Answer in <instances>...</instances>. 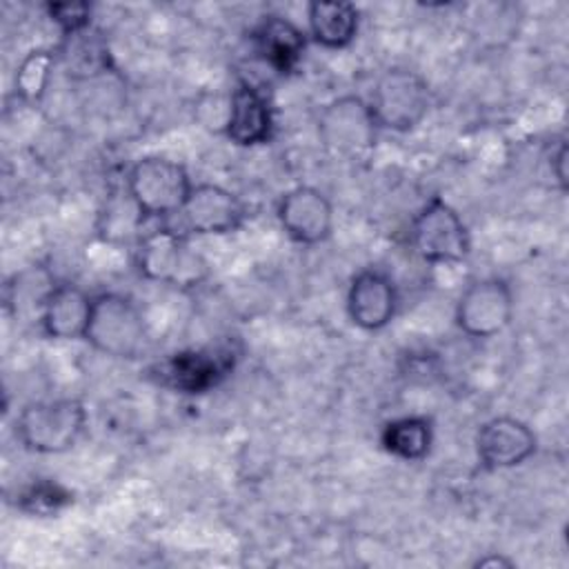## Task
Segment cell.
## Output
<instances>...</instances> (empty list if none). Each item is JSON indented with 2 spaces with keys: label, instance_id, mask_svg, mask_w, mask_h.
Listing matches in <instances>:
<instances>
[{
  "label": "cell",
  "instance_id": "obj_14",
  "mask_svg": "<svg viewBox=\"0 0 569 569\" xmlns=\"http://www.w3.org/2000/svg\"><path fill=\"white\" fill-rule=\"evenodd\" d=\"M398 307V284L387 271L367 267L349 280L345 309L353 327L362 331H380L393 322Z\"/></svg>",
  "mask_w": 569,
  "mask_h": 569
},
{
  "label": "cell",
  "instance_id": "obj_11",
  "mask_svg": "<svg viewBox=\"0 0 569 569\" xmlns=\"http://www.w3.org/2000/svg\"><path fill=\"white\" fill-rule=\"evenodd\" d=\"M180 216V229L189 236L236 233L247 220V204L227 187L213 182L193 184Z\"/></svg>",
  "mask_w": 569,
  "mask_h": 569
},
{
  "label": "cell",
  "instance_id": "obj_3",
  "mask_svg": "<svg viewBox=\"0 0 569 569\" xmlns=\"http://www.w3.org/2000/svg\"><path fill=\"white\" fill-rule=\"evenodd\" d=\"M87 422V407L80 398L33 400L16 418V438L31 453L58 456L80 442Z\"/></svg>",
  "mask_w": 569,
  "mask_h": 569
},
{
  "label": "cell",
  "instance_id": "obj_25",
  "mask_svg": "<svg viewBox=\"0 0 569 569\" xmlns=\"http://www.w3.org/2000/svg\"><path fill=\"white\" fill-rule=\"evenodd\" d=\"M513 565L516 562L511 558L500 556V553H487L473 562V567H505V569H511Z\"/></svg>",
  "mask_w": 569,
  "mask_h": 569
},
{
  "label": "cell",
  "instance_id": "obj_4",
  "mask_svg": "<svg viewBox=\"0 0 569 569\" xmlns=\"http://www.w3.org/2000/svg\"><path fill=\"white\" fill-rule=\"evenodd\" d=\"M124 187L147 218L167 220L182 211L193 182L182 162L149 153L129 167Z\"/></svg>",
  "mask_w": 569,
  "mask_h": 569
},
{
  "label": "cell",
  "instance_id": "obj_24",
  "mask_svg": "<svg viewBox=\"0 0 569 569\" xmlns=\"http://www.w3.org/2000/svg\"><path fill=\"white\" fill-rule=\"evenodd\" d=\"M549 171L560 191H567V142L560 140L549 153Z\"/></svg>",
  "mask_w": 569,
  "mask_h": 569
},
{
  "label": "cell",
  "instance_id": "obj_22",
  "mask_svg": "<svg viewBox=\"0 0 569 569\" xmlns=\"http://www.w3.org/2000/svg\"><path fill=\"white\" fill-rule=\"evenodd\" d=\"M69 505H73V491L56 480H33L16 496V507L38 518H53Z\"/></svg>",
  "mask_w": 569,
  "mask_h": 569
},
{
  "label": "cell",
  "instance_id": "obj_12",
  "mask_svg": "<svg viewBox=\"0 0 569 569\" xmlns=\"http://www.w3.org/2000/svg\"><path fill=\"white\" fill-rule=\"evenodd\" d=\"M276 218L284 236L302 247L322 244L333 231L331 200L309 184H298L284 191L278 200Z\"/></svg>",
  "mask_w": 569,
  "mask_h": 569
},
{
  "label": "cell",
  "instance_id": "obj_8",
  "mask_svg": "<svg viewBox=\"0 0 569 569\" xmlns=\"http://www.w3.org/2000/svg\"><path fill=\"white\" fill-rule=\"evenodd\" d=\"M378 131L369 102L353 93L329 100L318 113L320 142L338 158L353 160L367 156L376 147Z\"/></svg>",
  "mask_w": 569,
  "mask_h": 569
},
{
  "label": "cell",
  "instance_id": "obj_19",
  "mask_svg": "<svg viewBox=\"0 0 569 569\" xmlns=\"http://www.w3.org/2000/svg\"><path fill=\"white\" fill-rule=\"evenodd\" d=\"M56 53L58 62L73 80H91L113 69L109 44L93 27L82 33L62 38V44Z\"/></svg>",
  "mask_w": 569,
  "mask_h": 569
},
{
  "label": "cell",
  "instance_id": "obj_17",
  "mask_svg": "<svg viewBox=\"0 0 569 569\" xmlns=\"http://www.w3.org/2000/svg\"><path fill=\"white\" fill-rule=\"evenodd\" d=\"M360 29V11L351 2H309L307 4V36L331 51L347 49Z\"/></svg>",
  "mask_w": 569,
  "mask_h": 569
},
{
  "label": "cell",
  "instance_id": "obj_6",
  "mask_svg": "<svg viewBox=\"0 0 569 569\" xmlns=\"http://www.w3.org/2000/svg\"><path fill=\"white\" fill-rule=\"evenodd\" d=\"M409 244L429 264H458L471 253V233L462 216L440 196L429 198L411 220Z\"/></svg>",
  "mask_w": 569,
  "mask_h": 569
},
{
  "label": "cell",
  "instance_id": "obj_20",
  "mask_svg": "<svg viewBox=\"0 0 569 569\" xmlns=\"http://www.w3.org/2000/svg\"><path fill=\"white\" fill-rule=\"evenodd\" d=\"M149 218L129 196L127 187L111 189L104 198V204L98 211L96 233L100 240L109 244H124V242H140L142 227Z\"/></svg>",
  "mask_w": 569,
  "mask_h": 569
},
{
  "label": "cell",
  "instance_id": "obj_21",
  "mask_svg": "<svg viewBox=\"0 0 569 569\" xmlns=\"http://www.w3.org/2000/svg\"><path fill=\"white\" fill-rule=\"evenodd\" d=\"M58 64L56 49H31L18 64L13 76V91L22 102H40L49 89L53 69Z\"/></svg>",
  "mask_w": 569,
  "mask_h": 569
},
{
  "label": "cell",
  "instance_id": "obj_9",
  "mask_svg": "<svg viewBox=\"0 0 569 569\" xmlns=\"http://www.w3.org/2000/svg\"><path fill=\"white\" fill-rule=\"evenodd\" d=\"M513 318V293L505 278L482 276L471 280L458 296L453 309L456 327L469 338H493Z\"/></svg>",
  "mask_w": 569,
  "mask_h": 569
},
{
  "label": "cell",
  "instance_id": "obj_5",
  "mask_svg": "<svg viewBox=\"0 0 569 569\" xmlns=\"http://www.w3.org/2000/svg\"><path fill=\"white\" fill-rule=\"evenodd\" d=\"M378 129L409 133L422 124L431 111V89L427 80L407 67L385 69L367 100Z\"/></svg>",
  "mask_w": 569,
  "mask_h": 569
},
{
  "label": "cell",
  "instance_id": "obj_13",
  "mask_svg": "<svg viewBox=\"0 0 569 569\" xmlns=\"http://www.w3.org/2000/svg\"><path fill=\"white\" fill-rule=\"evenodd\" d=\"M473 445L485 471H505L520 467L536 456L538 436L516 416H493L478 427Z\"/></svg>",
  "mask_w": 569,
  "mask_h": 569
},
{
  "label": "cell",
  "instance_id": "obj_16",
  "mask_svg": "<svg viewBox=\"0 0 569 569\" xmlns=\"http://www.w3.org/2000/svg\"><path fill=\"white\" fill-rule=\"evenodd\" d=\"M307 31L289 18L269 13L251 29L256 56L276 73L291 76L300 69L307 51Z\"/></svg>",
  "mask_w": 569,
  "mask_h": 569
},
{
  "label": "cell",
  "instance_id": "obj_23",
  "mask_svg": "<svg viewBox=\"0 0 569 569\" xmlns=\"http://www.w3.org/2000/svg\"><path fill=\"white\" fill-rule=\"evenodd\" d=\"M44 11L62 38L82 33L93 22V4L89 2H49Z\"/></svg>",
  "mask_w": 569,
  "mask_h": 569
},
{
  "label": "cell",
  "instance_id": "obj_10",
  "mask_svg": "<svg viewBox=\"0 0 569 569\" xmlns=\"http://www.w3.org/2000/svg\"><path fill=\"white\" fill-rule=\"evenodd\" d=\"M222 133L236 147H260L273 140L276 109L269 93L247 78H238L222 120Z\"/></svg>",
  "mask_w": 569,
  "mask_h": 569
},
{
  "label": "cell",
  "instance_id": "obj_1",
  "mask_svg": "<svg viewBox=\"0 0 569 569\" xmlns=\"http://www.w3.org/2000/svg\"><path fill=\"white\" fill-rule=\"evenodd\" d=\"M191 236L180 227L162 224L140 238L136 244V269L149 282H160L189 291L209 280L207 258L193 249Z\"/></svg>",
  "mask_w": 569,
  "mask_h": 569
},
{
  "label": "cell",
  "instance_id": "obj_2",
  "mask_svg": "<svg viewBox=\"0 0 569 569\" xmlns=\"http://www.w3.org/2000/svg\"><path fill=\"white\" fill-rule=\"evenodd\" d=\"M84 342L107 358L136 360L144 353L149 342L147 318L127 293H96Z\"/></svg>",
  "mask_w": 569,
  "mask_h": 569
},
{
  "label": "cell",
  "instance_id": "obj_18",
  "mask_svg": "<svg viewBox=\"0 0 569 569\" xmlns=\"http://www.w3.org/2000/svg\"><path fill=\"white\" fill-rule=\"evenodd\" d=\"M436 438L433 420L425 413L391 418L380 429V447L402 462H420L431 453Z\"/></svg>",
  "mask_w": 569,
  "mask_h": 569
},
{
  "label": "cell",
  "instance_id": "obj_7",
  "mask_svg": "<svg viewBox=\"0 0 569 569\" xmlns=\"http://www.w3.org/2000/svg\"><path fill=\"white\" fill-rule=\"evenodd\" d=\"M236 365V353L229 347H198L173 351L147 369V378L173 393L202 396L213 391Z\"/></svg>",
  "mask_w": 569,
  "mask_h": 569
},
{
  "label": "cell",
  "instance_id": "obj_15",
  "mask_svg": "<svg viewBox=\"0 0 569 569\" xmlns=\"http://www.w3.org/2000/svg\"><path fill=\"white\" fill-rule=\"evenodd\" d=\"M91 307L93 296L87 293L80 284L56 282L38 311V325L42 336L62 342L84 340Z\"/></svg>",
  "mask_w": 569,
  "mask_h": 569
}]
</instances>
